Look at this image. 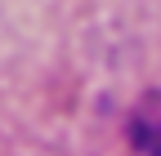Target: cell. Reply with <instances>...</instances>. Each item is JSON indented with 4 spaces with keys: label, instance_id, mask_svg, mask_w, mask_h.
I'll list each match as a JSON object with an SVG mask.
<instances>
[{
    "label": "cell",
    "instance_id": "1",
    "mask_svg": "<svg viewBox=\"0 0 161 156\" xmlns=\"http://www.w3.org/2000/svg\"><path fill=\"white\" fill-rule=\"evenodd\" d=\"M130 143L143 156H161V89L143 94L130 112Z\"/></svg>",
    "mask_w": 161,
    "mask_h": 156
}]
</instances>
